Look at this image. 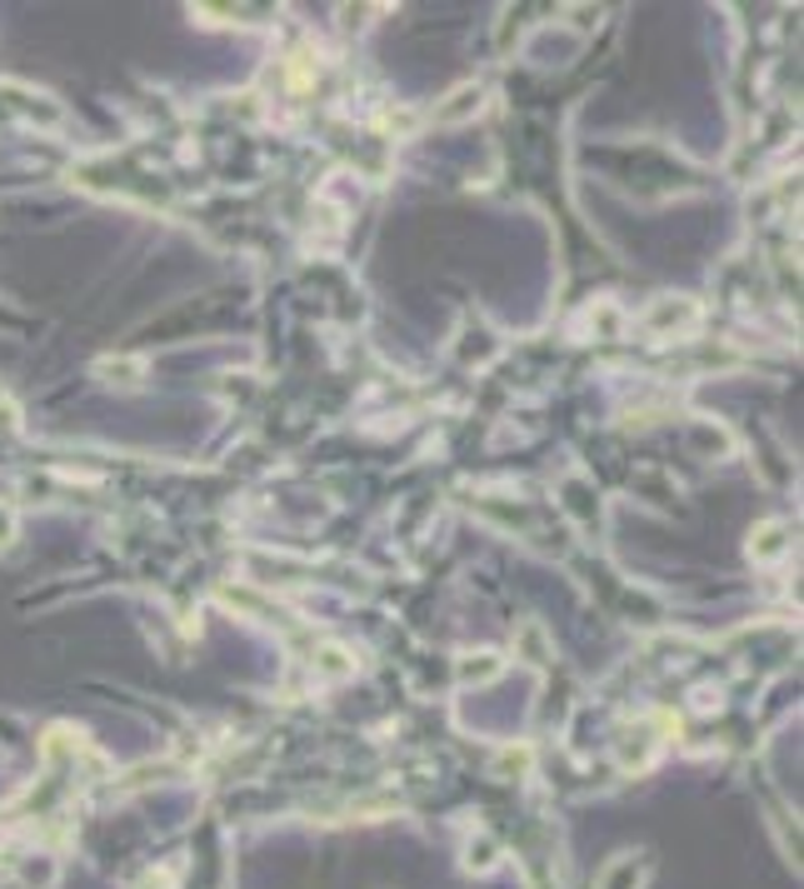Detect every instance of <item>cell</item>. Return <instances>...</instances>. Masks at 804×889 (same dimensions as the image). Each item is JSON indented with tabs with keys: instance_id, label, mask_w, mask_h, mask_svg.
<instances>
[{
	"instance_id": "6da1fadb",
	"label": "cell",
	"mask_w": 804,
	"mask_h": 889,
	"mask_svg": "<svg viewBox=\"0 0 804 889\" xmlns=\"http://www.w3.org/2000/svg\"><path fill=\"white\" fill-rule=\"evenodd\" d=\"M475 110H480V85H460L445 106H435V120H465V116H475Z\"/></svg>"
},
{
	"instance_id": "7a4b0ae2",
	"label": "cell",
	"mask_w": 804,
	"mask_h": 889,
	"mask_svg": "<svg viewBox=\"0 0 804 889\" xmlns=\"http://www.w3.org/2000/svg\"><path fill=\"white\" fill-rule=\"evenodd\" d=\"M759 534H765V540H759V545H749V550H755V555H775V550H784V540H780V525H769V530H759Z\"/></svg>"
},
{
	"instance_id": "3957f363",
	"label": "cell",
	"mask_w": 804,
	"mask_h": 889,
	"mask_svg": "<svg viewBox=\"0 0 804 889\" xmlns=\"http://www.w3.org/2000/svg\"><path fill=\"white\" fill-rule=\"evenodd\" d=\"M340 654L345 650H325V654H320V664H325L331 675H345V670H350V660H340Z\"/></svg>"
}]
</instances>
